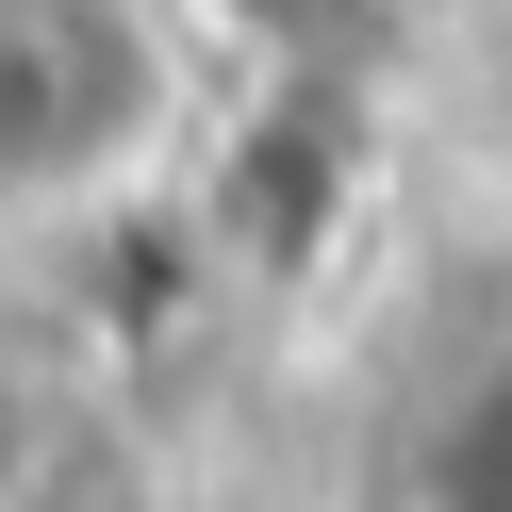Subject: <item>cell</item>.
I'll return each instance as SVG.
<instances>
[{"label":"cell","instance_id":"6da1fadb","mask_svg":"<svg viewBox=\"0 0 512 512\" xmlns=\"http://www.w3.org/2000/svg\"><path fill=\"white\" fill-rule=\"evenodd\" d=\"M199 0H0V248H83L199 149Z\"/></svg>","mask_w":512,"mask_h":512},{"label":"cell","instance_id":"7a4b0ae2","mask_svg":"<svg viewBox=\"0 0 512 512\" xmlns=\"http://www.w3.org/2000/svg\"><path fill=\"white\" fill-rule=\"evenodd\" d=\"M232 50H265V67H364L380 34H397V0H199Z\"/></svg>","mask_w":512,"mask_h":512},{"label":"cell","instance_id":"3957f363","mask_svg":"<svg viewBox=\"0 0 512 512\" xmlns=\"http://www.w3.org/2000/svg\"><path fill=\"white\" fill-rule=\"evenodd\" d=\"M463 496H479V512H512V397L479 413V446H463Z\"/></svg>","mask_w":512,"mask_h":512}]
</instances>
